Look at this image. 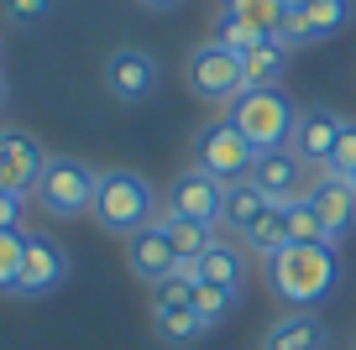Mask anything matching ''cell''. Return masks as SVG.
<instances>
[{
	"label": "cell",
	"instance_id": "1",
	"mask_svg": "<svg viewBox=\"0 0 356 350\" xmlns=\"http://www.w3.org/2000/svg\"><path fill=\"white\" fill-rule=\"evenodd\" d=\"M163 215V199H157V188L147 183L142 173H131V167H105L100 178H95V209H89V219L105 230V235H136V230H147L152 219Z\"/></svg>",
	"mask_w": 356,
	"mask_h": 350
},
{
	"label": "cell",
	"instance_id": "2",
	"mask_svg": "<svg viewBox=\"0 0 356 350\" xmlns=\"http://www.w3.org/2000/svg\"><path fill=\"white\" fill-rule=\"evenodd\" d=\"M267 277H273V293L289 308H314L335 293V277H341V256H335L330 241L314 246H283L273 262H267Z\"/></svg>",
	"mask_w": 356,
	"mask_h": 350
},
{
	"label": "cell",
	"instance_id": "3",
	"mask_svg": "<svg viewBox=\"0 0 356 350\" xmlns=\"http://www.w3.org/2000/svg\"><path fill=\"white\" fill-rule=\"evenodd\" d=\"M189 157H194L189 167H200V173L220 178V183L231 188V183H246V178H252V167H257L262 152L236 131L231 115H215V121H204L200 131L189 136Z\"/></svg>",
	"mask_w": 356,
	"mask_h": 350
},
{
	"label": "cell",
	"instance_id": "4",
	"mask_svg": "<svg viewBox=\"0 0 356 350\" xmlns=\"http://www.w3.org/2000/svg\"><path fill=\"white\" fill-rule=\"evenodd\" d=\"M236 131L257 147V152H283L293 142V126H299V105H293L283 89H246L231 110Z\"/></svg>",
	"mask_w": 356,
	"mask_h": 350
},
{
	"label": "cell",
	"instance_id": "5",
	"mask_svg": "<svg viewBox=\"0 0 356 350\" xmlns=\"http://www.w3.org/2000/svg\"><path fill=\"white\" fill-rule=\"evenodd\" d=\"M184 84H189L194 99L231 110L236 99L246 94V68H241V58H236L231 47H220L210 37V42H200L189 58H184Z\"/></svg>",
	"mask_w": 356,
	"mask_h": 350
},
{
	"label": "cell",
	"instance_id": "6",
	"mask_svg": "<svg viewBox=\"0 0 356 350\" xmlns=\"http://www.w3.org/2000/svg\"><path fill=\"white\" fill-rule=\"evenodd\" d=\"M95 178L100 173L89 162H79V157H53L32 199L42 204L47 219H84L95 209Z\"/></svg>",
	"mask_w": 356,
	"mask_h": 350
},
{
	"label": "cell",
	"instance_id": "7",
	"mask_svg": "<svg viewBox=\"0 0 356 350\" xmlns=\"http://www.w3.org/2000/svg\"><path fill=\"white\" fill-rule=\"evenodd\" d=\"M100 78H105V94H111V99H121V105H142V99L157 94L163 68H157V58L147 53V47H111Z\"/></svg>",
	"mask_w": 356,
	"mask_h": 350
},
{
	"label": "cell",
	"instance_id": "8",
	"mask_svg": "<svg viewBox=\"0 0 356 350\" xmlns=\"http://www.w3.org/2000/svg\"><path fill=\"white\" fill-rule=\"evenodd\" d=\"M47 162H53V152H47L32 131H22V126H6V131H0V188L32 199L37 183H42V173H47Z\"/></svg>",
	"mask_w": 356,
	"mask_h": 350
},
{
	"label": "cell",
	"instance_id": "9",
	"mask_svg": "<svg viewBox=\"0 0 356 350\" xmlns=\"http://www.w3.org/2000/svg\"><path fill=\"white\" fill-rule=\"evenodd\" d=\"M68 277V251L53 235L26 230V251H22V272H16V298H47L58 293V283Z\"/></svg>",
	"mask_w": 356,
	"mask_h": 350
},
{
	"label": "cell",
	"instance_id": "10",
	"mask_svg": "<svg viewBox=\"0 0 356 350\" xmlns=\"http://www.w3.org/2000/svg\"><path fill=\"white\" fill-rule=\"evenodd\" d=\"M163 209H173V215H184V219H200V225H215V230H220L225 183H220V178H210V173H200V167H184V173L168 183Z\"/></svg>",
	"mask_w": 356,
	"mask_h": 350
},
{
	"label": "cell",
	"instance_id": "11",
	"mask_svg": "<svg viewBox=\"0 0 356 350\" xmlns=\"http://www.w3.org/2000/svg\"><path fill=\"white\" fill-rule=\"evenodd\" d=\"M309 209L320 215V225H325V241H346L356 230V188H351V178H341V173H325L320 167V178L309 183Z\"/></svg>",
	"mask_w": 356,
	"mask_h": 350
},
{
	"label": "cell",
	"instance_id": "12",
	"mask_svg": "<svg viewBox=\"0 0 356 350\" xmlns=\"http://www.w3.org/2000/svg\"><path fill=\"white\" fill-rule=\"evenodd\" d=\"M351 0H314V6H304V11H289V22H283V42L289 47H309V42H330L335 32H346V22H351Z\"/></svg>",
	"mask_w": 356,
	"mask_h": 350
},
{
	"label": "cell",
	"instance_id": "13",
	"mask_svg": "<svg viewBox=\"0 0 356 350\" xmlns=\"http://www.w3.org/2000/svg\"><path fill=\"white\" fill-rule=\"evenodd\" d=\"M252 183L262 188L273 204H293V199L309 194V162L293 157L289 147H283V152H262L257 167H252Z\"/></svg>",
	"mask_w": 356,
	"mask_h": 350
},
{
	"label": "cell",
	"instance_id": "14",
	"mask_svg": "<svg viewBox=\"0 0 356 350\" xmlns=\"http://www.w3.org/2000/svg\"><path fill=\"white\" fill-rule=\"evenodd\" d=\"M126 262H131V272L142 277L147 288L163 283V277H173L178 267H184V262H178V251H173V241L163 235V225H157V219H152L147 230H136V235H126Z\"/></svg>",
	"mask_w": 356,
	"mask_h": 350
},
{
	"label": "cell",
	"instance_id": "15",
	"mask_svg": "<svg viewBox=\"0 0 356 350\" xmlns=\"http://www.w3.org/2000/svg\"><path fill=\"white\" fill-rule=\"evenodd\" d=\"M335 136H341V115H335V110H299V126H293L289 152L304 157L309 167H325L330 162Z\"/></svg>",
	"mask_w": 356,
	"mask_h": 350
},
{
	"label": "cell",
	"instance_id": "16",
	"mask_svg": "<svg viewBox=\"0 0 356 350\" xmlns=\"http://www.w3.org/2000/svg\"><path fill=\"white\" fill-rule=\"evenodd\" d=\"M262 350H330V329H325L309 308H293L278 324H267Z\"/></svg>",
	"mask_w": 356,
	"mask_h": 350
},
{
	"label": "cell",
	"instance_id": "17",
	"mask_svg": "<svg viewBox=\"0 0 356 350\" xmlns=\"http://www.w3.org/2000/svg\"><path fill=\"white\" fill-rule=\"evenodd\" d=\"M194 283H215L231 298H241V288H246V251L236 241H215L210 251L194 262Z\"/></svg>",
	"mask_w": 356,
	"mask_h": 350
},
{
	"label": "cell",
	"instance_id": "18",
	"mask_svg": "<svg viewBox=\"0 0 356 350\" xmlns=\"http://www.w3.org/2000/svg\"><path fill=\"white\" fill-rule=\"evenodd\" d=\"M267 204H273V199H267L262 188L252 183V178H246V183H231V188H225V209H220V230L241 241L246 230H252L257 219L267 215Z\"/></svg>",
	"mask_w": 356,
	"mask_h": 350
},
{
	"label": "cell",
	"instance_id": "19",
	"mask_svg": "<svg viewBox=\"0 0 356 350\" xmlns=\"http://www.w3.org/2000/svg\"><path fill=\"white\" fill-rule=\"evenodd\" d=\"M210 319H200V308H152V335L163 340V345H173V350H189V345H200L204 335H210Z\"/></svg>",
	"mask_w": 356,
	"mask_h": 350
},
{
	"label": "cell",
	"instance_id": "20",
	"mask_svg": "<svg viewBox=\"0 0 356 350\" xmlns=\"http://www.w3.org/2000/svg\"><path fill=\"white\" fill-rule=\"evenodd\" d=\"M157 225H163V235L173 241L178 262H200V256L210 251L215 241H220V230H215V225H200V219H184V215H173V209H163V215H157Z\"/></svg>",
	"mask_w": 356,
	"mask_h": 350
},
{
	"label": "cell",
	"instance_id": "21",
	"mask_svg": "<svg viewBox=\"0 0 356 350\" xmlns=\"http://www.w3.org/2000/svg\"><path fill=\"white\" fill-rule=\"evenodd\" d=\"M246 68V89H278L283 74H289V42L283 37H267L262 47H252V53L241 58Z\"/></svg>",
	"mask_w": 356,
	"mask_h": 350
},
{
	"label": "cell",
	"instance_id": "22",
	"mask_svg": "<svg viewBox=\"0 0 356 350\" xmlns=\"http://www.w3.org/2000/svg\"><path fill=\"white\" fill-rule=\"evenodd\" d=\"M241 246L252 256H262V262H273V256L289 246V204H267V215L241 235Z\"/></svg>",
	"mask_w": 356,
	"mask_h": 350
},
{
	"label": "cell",
	"instance_id": "23",
	"mask_svg": "<svg viewBox=\"0 0 356 350\" xmlns=\"http://www.w3.org/2000/svg\"><path fill=\"white\" fill-rule=\"evenodd\" d=\"M225 16H236V22L257 26V32L278 37L283 22H289V6L283 0H225Z\"/></svg>",
	"mask_w": 356,
	"mask_h": 350
},
{
	"label": "cell",
	"instance_id": "24",
	"mask_svg": "<svg viewBox=\"0 0 356 350\" xmlns=\"http://www.w3.org/2000/svg\"><path fill=\"white\" fill-rule=\"evenodd\" d=\"M215 42L231 47L236 58H246L252 47H262V42H267V32H257V26H246V22H236V16H225V11H220V22H215Z\"/></svg>",
	"mask_w": 356,
	"mask_h": 350
},
{
	"label": "cell",
	"instance_id": "25",
	"mask_svg": "<svg viewBox=\"0 0 356 350\" xmlns=\"http://www.w3.org/2000/svg\"><path fill=\"white\" fill-rule=\"evenodd\" d=\"M314 241H325L320 215L309 209V199H293L289 204V246H314Z\"/></svg>",
	"mask_w": 356,
	"mask_h": 350
},
{
	"label": "cell",
	"instance_id": "26",
	"mask_svg": "<svg viewBox=\"0 0 356 350\" xmlns=\"http://www.w3.org/2000/svg\"><path fill=\"white\" fill-rule=\"evenodd\" d=\"M22 251H26V230H0V293H16Z\"/></svg>",
	"mask_w": 356,
	"mask_h": 350
},
{
	"label": "cell",
	"instance_id": "27",
	"mask_svg": "<svg viewBox=\"0 0 356 350\" xmlns=\"http://www.w3.org/2000/svg\"><path fill=\"white\" fill-rule=\"evenodd\" d=\"M194 308H200V319L220 324V319L236 308V298L225 293V288H215V283H194Z\"/></svg>",
	"mask_w": 356,
	"mask_h": 350
},
{
	"label": "cell",
	"instance_id": "28",
	"mask_svg": "<svg viewBox=\"0 0 356 350\" xmlns=\"http://www.w3.org/2000/svg\"><path fill=\"white\" fill-rule=\"evenodd\" d=\"M325 173H341V178L356 173V121H341V136H335V147H330Z\"/></svg>",
	"mask_w": 356,
	"mask_h": 350
},
{
	"label": "cell",
	"instance_id": "29",
	"mask_svg": "<svg viewBox=\"0 0 356 350\" xmlns=\"http://www.w3.org/2000/svg\"><path fill=\"white\" fill-rule=\"evenodd\" d=\"M194 303V283L189 277H163V283H152V308H189Z\"/></svg>",
	"mask_w": 356,
	"mask_h": 350
},
{
	"label": "cell",
	"instance_id": "30",
	"mask_svg": "<svg viewBox=\"0 0 356 350\" xmlns=\"http://www.w3.org/2000/svg\"><path fill=\"white\" fill-rule=\"evenodd\" d=\"M0 11L16 26H42L47 16H53V0H0Z\"/></svg>",
	"mask_w": 356,
	"mask_h": 350
},
{
	"label": "cell",
	"instance_id": "31",
	"mask_svg": "<svg viewBox=\"0 0 356 350\" xmlns=\"http://www.w3.org/2000/svg\"><path fill=\"white\" fill-rule=\"evenodd\" d=\"M22 219H26V194L0 188V230H22Z\"/></svg>",
	"mask_w": 356,
	"mask_h": 350
},
{
	"label": "cell",
	"instance_id": "32",
	"mask_svg": "<svg viewBox=\"0 0 356 350\" xmlns=\"http://www.w3.org/2000/svg\"><path fill=\"white\" fill-rule=\"evenodd\" d=\"M136 6H147V11H173L178 0H136Z\"/></svg>",
	"mask_w": 356,
	"mask_h": 350
},
{
	"label": "cell",
	"instance_id": "33",
	"mask_svg": "<svg viewBox=\"0 0 356 350\" xmlns=\"http://www.w3.org/2000/svg\"><path fill=\"white\" fill-rule=\"evenodd\" d=\"M283 6H289V11H304V6H314V0H283Z\"/></svg>",
	"mask_w": 356,
	"mask_h": 350
},
{
	"label": "cell",
	"instance_id": "34",
	"mask_svg": "<svg viewBox=\"0 0 356 350\" xmlns=\"http://www.w3.org/2000/svg\"><path fill=\"white\" fill-rule=\"evenodd\" d=\"M0 105H6V74H0Z\"/></svg>",
	"mask_w": 356,
	"mask_h": 350
},
{
	"label": "cell",
	"instance_id": "35",
	"mask_svg": "<svg viewBox=\"0 0 356 350\" xmlns=\"http://www.w3.org/2000/svg\"><path fill=\"white\" fill-rule=\"evenodd\" d=\"M351 188H356V173H351Z\"/></svg>",
	"mask_w": 356,
	"mask_h": 350
}]
</instances>
